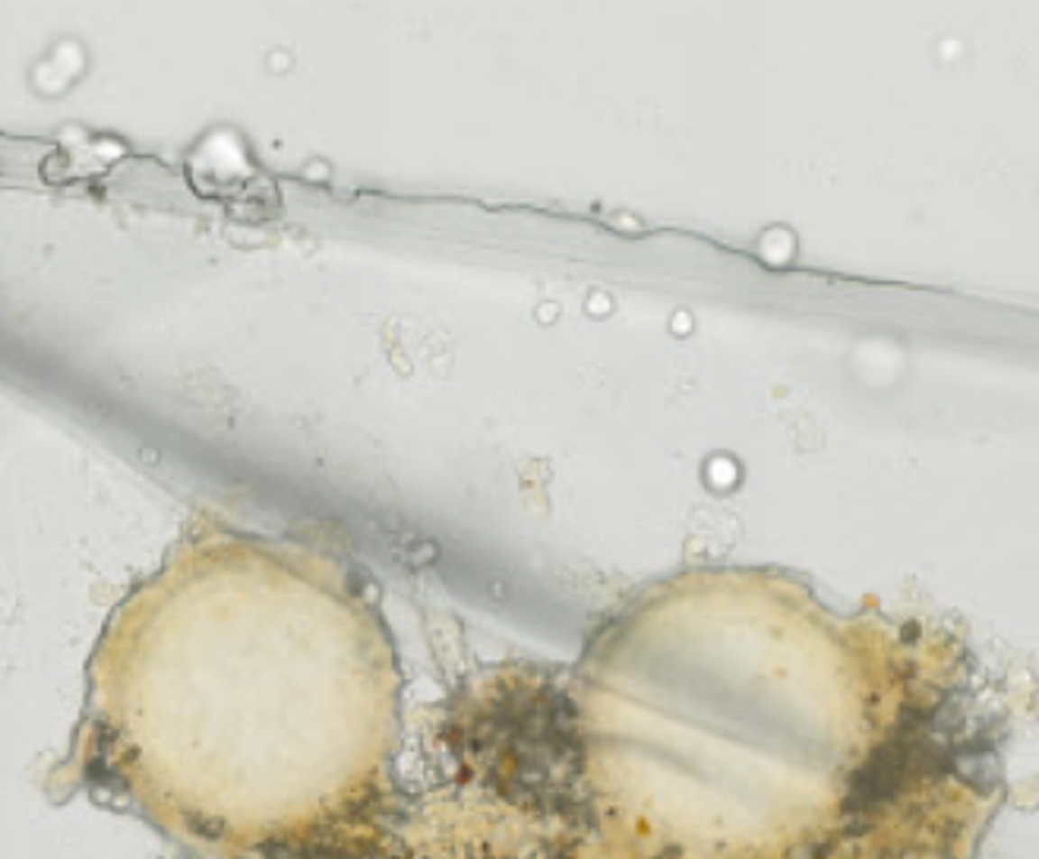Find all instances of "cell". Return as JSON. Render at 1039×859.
<instances>
[{"mask_svg": "<svg viewBox=\"0 0 1039 859\" xmlns=\"http://www.w3.org/2000/svg\"><path fill=\"white\" fill-rule=\"evenodd\" d=\"M124 688L161 812L206 850L310 859L382 834L395 648L329 556L190 543L127 604Z\"/></svg>", "mask_w": 1039, "mask_h": 859, "instance_id": "obj_1", "label": "cell"}]
</instances>
